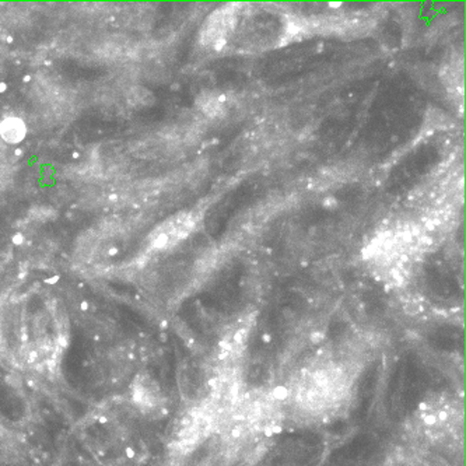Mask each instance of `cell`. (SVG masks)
<instances>
[{
  "mask_svg": "<svg viewBox=\"0 0 466 466\" xmlns=\"http://www.w3.org/2000/svg\"><path fill=\"white\" fill-rule=\"evenodd\" d=\"M27 135V128L23 119L17 116H7L0 122V137L9 143L17 145Z\"/></svg>",
  "mask_w": 466,
  "mask_h": 466,
  "instance_id": "1",
  "label": "cell"
}]
</instances>
